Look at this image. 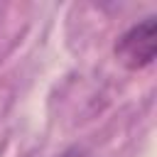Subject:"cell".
Instances as JSON below:
<instances>
[{"label": "cell", "mask_w": 157, "mask_h": 157, "mask_svg": "<svg viewBox=\"0 0 157 157\" xmlns=\"http://www.w3.org/2000/svg\"><path fill=\"white\" fill-rule=\"evenodd\" d=\"M113 54H115V61L125 66L128 71L147 69L157 54V17L147 15L145 20L128 27L118 37Z\"/></svg>", "instance_id": "cell-1"}, {"label": "cell", "mask_w": 157, "mask_h": 157, "mask_svg": "<svg viewBox=\"0 0 157 157\" xmlns=\"http://www.w3.org/2000/svg\"><path fill=\"white\" fill-rule=\"evenodd\" d=\"M56 157H91V152L83 147V145H71V147H66L61 155H56Z\"/></svg>", "instance_id": "cell-2"}]
</instances>
